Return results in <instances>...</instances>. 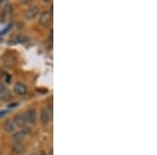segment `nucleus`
<instances>
[{
  "instance_id": "2",
  "label": "nucleus",
  "mask_w": 157,
  "mask_h": 155,
  "mask_svg": "<svg viewBox=\"0 0 157 155\" xmlns=\"http://www.w3.org/2000/svg\"><path fill=\"white\" fill-rule=\"evenodd\" d=\"M23 115L25 118L26 123H29V124H35V123H36V121H37L36 110H34V109H29V110H26V112H25Z\"/></svg>"
},
{
  "instance_id": "14",
  "label": "nucleus",
  "mask_w": 157,
  "mask_h": 155,
  "mask_svg": "<svg viewBox=\"0 0 157 155\" xmlns=\"http://www.w3.org/2000/svg\"><path fill=\"white\" fill-rule=\"evenodd\" d=\"M3 88H6V86H4V84H2V83H0V91H1Z\"/></svg>"
},
{
  "instance_id": "12",
  "label": "nucleus",
  "mask_w": 157,
  "mask_h": 155,
  "mask_svg": "<svg viewBox=\"0 0 157 155\" xmlns=\"http://www.w3.org/2000/svg\"><path fill=\"white\" fill-rule=\"evenodd\" d=\"M25 135H26V132H25V131H19V132H17V133H15L14 135H13V139H14V141H16L17 143H20V141H21L22 139L25 137Z\"/></svg>"
},
{
  "instance_id": "5",
  "label": "nucleus",
  "mask_w": 157,
  "mask_h": 155,
  "mask_svg": "<svg viewBox=\"0 0 157 155\" xmlns=\"http://www.w3.org/2000/svg\"><path fill=\"white\" fill-rule=\"evenodd\" d=\"M13 121L15 122L16 126H18V127H24L25 125H26V121H25L24 115L21 113L16 114V115L14 116V119H13Z\"/></svg>"
},
{
  "instance_id": "6",
  "label": "nucleus",
  "mask_w": 157,
  "mask_h": 155,
  "mask_svg": "<svg viewBox=\"0 0 157 155\" xmlns=\"http://www.w3.org/2000/svg\"><path fill=\"white\" fill-rule=\"evenodd\" d=\"M12 152L16 155H20V154H23L25 152V147L22 144L20 143H16L13 145L12 147Z\"/></svg>"
},
{
  "instance_id": "8",
  "label": "nucleus",
  "mask_w": 157,
  "mask_h": 155,
  "mask_svg": "<svg viewBox=\"0 0 157 155\" xmlns=\"http://www.w3.org/2000/svg\"><path fill=\"white\" fill-rule=\"evenodd\" d=\"M16 63V58L14 57L13 55L9 54V55H6L3 57V64L6 65V66H13Z\"/></svg>"
},
{
  "instance_id": "13",
  "label": "nucleus",
  "mask_w": 157,
  "mask_h": 155,
  "mask_svg": "<svg viewBox=\"0 0 157 155\" xmlns=\"http://www.w3.org/2000/svg\"><path fill=\"white\" fill-rule=\"evenodd\" d=\"M7 113H9V110H0V118H3L4 115H6Z\"/></svg>"
},
{
  "instance_id": "9",
  "label": "nucleus",
  "mask_w": 157,
  "mask_h": 155,
  "mask_svg": "<svg viewBox=\"0 0 157 155\" xmlns=\"http://www.w3.org/2000/svg\"><path fill=\"white\" fill-rule=\"evenodd\" d=\"M27 41V38L24 36H21V35H17L14 38H12L10 40V44H19V43H24Z\"/></svg>"
},
{
  "instance_id": "10",
  "label": "nucleus",
  "mask_w": 157,
  "mask_h": 155,
  "mask_svg": "<svg viewBox=\"0 0 157 155\" xmlns=\"http://www.w3.org/2000/svg\"><path fill=\"white\" fill-rule=\"evenodd\" d=\"M11 98H12V95H11V92H10V90L7 89V88H3L1 91H0V100L1 101H10L11 100Z\"/></svg>"
},
{
  "instance_id": "3",
  "label": "nucleus",
  "mask_w": 157,
  "mask_h": 155,
  "mask_svg": "<svg viewBox=\"0 0 157 155\" xmlns=\"http://www.w3.org/2000/svg\"><path fill=\"white\" fill-rule=\"evenodd\" d=\"M50 20H52V14H50V12L45 11L40 15L39 22L43 26H47L50 23Z\"/></svg>"
},
{
  "instance_id": "7",
  "label": "nucleus",
  "mask_w": 157,
  "mask_h": 155,
  "mask_svg": "<svg viewBox=\"0 0 157 155\" xmlns=\"http://www.w3.org/2000/svg\"><path fill=\"white\" fill-rule=\"evenodd\" d=\"M37 14H38V6H30L26 12H25V18L29 19V20L34 19Z\"/></svg>"
},
{
  "instance_id": "15",
  "label": "nucleus",
  "mask_w": 157,
  "mask_h": 155,
  "mask_svg": "<svg viewBox=\"0 0 157 155\" xmlns=\"http://www.w3.org/2000/svg\"><path fill=\"white\" fill-rule=\"evenodd\" d=\"M2 76H3V72H2V70H1V69H0V78H1V77H2Z\"/></svg>"
},
{
  "instance_id": "11",
  "label": "nucleus",
  "mask_w": 157,
  "mask_h": 155,
  "mask_svg": "<svg viewBox=\"0 0 157 155\" xmlns=\"http://www.w3.org/2000/svg\"><path fill=\"white\" fill-rule=\"evenodd\" d=\"M16 124H15V122L13 119H7L6 124H4V130L6 132H13L16 129Z\"/></svg>"
},
{
  "instance_id": "1",
  "label": "nucleus",
  "mask_w": 157,
  "mask_h": 155,
  "mask_svg": "<svg viewBox=\"0 0 157 155\" xmlns=\"http://www.w3.org/2000/svg\"><path fill=\"white\" fill-rule=\"evenodd\" d=\"M52 118V106H48L47 108L42 109L41 111V122L44 125L49 123V121Z\"/></svg>"
},
{
  "instance_id": "4",
  "label": "nucleus",
  "mask_w": 157,
  "mask_h": 155,
  "mask_svg": "<svg viewBox=\"0 0 157 155\" xmlns=\"http://www.w3.org/2000/svg\"><path fill=\"white\" fill-rule=\"evenodd\" d=\"M14 92L16 93L17 95H21L23 96L27 93V88L24 84L22 83H16L14 86Z\"/></svg>"
}]
</instances>
